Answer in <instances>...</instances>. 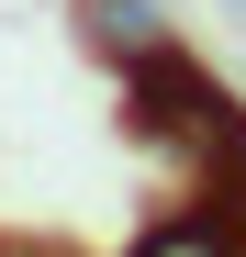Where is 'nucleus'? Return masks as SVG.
Here are the masks:
<instances>
[{
	"label": "nucleus",
	"mask_w": 246,
	"mask_h": 257,
	"mask_svg": "<svg viewBox=\"0 0 246 257\" xmlns=\"http://www.w3.org/2000/svg\"><path fill=\"white\" fill-rule=\"evenodd\" d=\"M135 246H157V257H224V246H246V212L224 190H190V212H157Z\"/></svg>",
	"instance_id": "1"
},
{
	"label": "nucleus",
	"mask_w": 246,
	"mask_h": 257,
	"mask_svg": "<svg viewBox=\"0 0 246 257\" xmlns=\"http://www.w3.org/2000/svg\"><path fill=\"white\" fill-rule=\"evenodd\" d=\"M78 34H90L112 67H135V56L168 45V12H157V0H78Z\"/></svg>",
	"instance_id": "2"
},
{
	"label": "nucleus",
	"mask_w": 246,
	"mask_h": 257,
	"mask_svg": "<svg viewBox=\"0 0 246 257\" xmlns=\"http://www.w3.org/2000/svg\"><path fill=\"white\" fill-rule=\"evenodd\" d=\"M235 12H246V0H235Z\"/></svg>",
	"instance_id": "3"
}]
</instances>
